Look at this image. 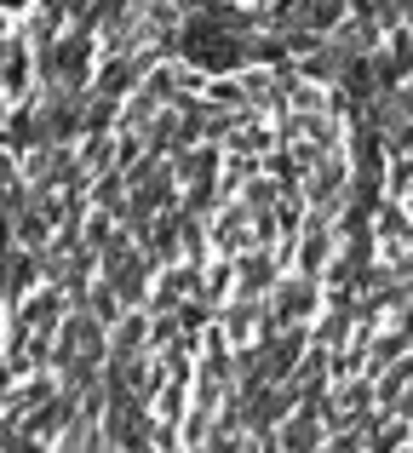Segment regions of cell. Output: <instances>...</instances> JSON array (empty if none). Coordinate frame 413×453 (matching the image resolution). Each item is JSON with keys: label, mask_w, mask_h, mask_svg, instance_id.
Wrapping results in <instances>:
<instances>
[{"label": "cell", "mask_w": 413, "mask_h": 453, "mask_svg": "<svg viewBox=\"0 0 413 453\" xmlns=\"http://www.w3.org/2000/svg\"><path fill=\"white\" fill-rule=\"evenodd\" d=\"M235 276H241V299H258L264 288H276V265H270V253H247L241 265H230Z\"/></svg>", "instance_id": "cell-1"}]
</instances>
